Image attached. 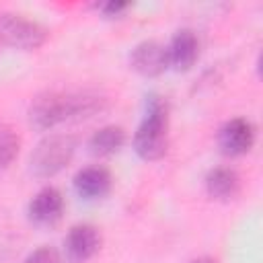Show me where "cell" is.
Instances as JSON below:
<instances>
[{
	"instance_id": "6da1fadb",
	"label": "cell",
	"mask_w": 263,
	"mask_h": 263,
	"mask_svg": "<svg viewBox=\"0 0 263 263\" xmlns=\"http://www.w3.org/2000/svg\"><path fill=\"white\" fill-rule=\"evenodd\" d=\"M109 99L99 90H47L33 99L29 121L37 129H53L62 123L90 119L105 111Z\"/></svg>"
},
{
	"instance_id": "7a4b0ae2",
	"label": "cell",
	"mask_w": 263,
	"mask_h": 263,
	"mask_svg": "<svg viewBox=\"0 0 263 263\" xmlns=\"http://www.w3.org/2000/svg\"><path fill=\"white\" fill-rule=\"evenodd\" d=\"M134 150L142 160H160L168 150V107L158 95H148L146 113L134 134Z\"/></svg>"
},
{
	"instance_id": "3957f363",
	"label": "cell",
	"mask_w": 263,
	"mask_h": 263,
	"mask_svg": "<svg viewBox=\"0 0 263 263\" xmlns=\"http://www.w3.org/2000/svg\"><path fill=\"white\" fill-rule=\"evenodd\" d=\"M76 152V138L70 134H49L33 148L29 156V168L37 179L55 177L68 166Z\"/></svg>"
},
{
	"instance_id": "277c9868",
	"label": "cell",
	"mask_w": 263,
	"mask_h": 263,
	"mask_svg": "<svg viewBox=\"0 0 263 263\" xmlns=\"http://www.w3.org/2000/svg\"><path fill=\"white\" fill-rule=\"evenodd\" d=\"M47 29L14 12H0V45L31 51L45 43Z\"/></svg>"
},
{
	"instance_id": "5b68a950",
	"label": "cell",
	"mask_w": 263,
	"mask_h": 263,
	"mask_svg": "<svg viewBox=\"0 0 263 263\" xmlns=\"http://www.w3.org/2000/svg\"><path fill=\"white\" fill-rule=\"evenodd\" d=\"M29 222L39 228L55 226L64 216V197L55 187H43L27 205Z\"/></svg>"
},
{
	"instance_id": "8992f818",
	"label": "cell",
	"mask_w": 263,
	"mask_h": 263,
	"mask_svg": "<svg viewBox=\"0 0 263 263\" xmlns=\"http://www.w3.org/2000/svg\"><path fill=\"white\" fill-rule=\"evenodd\" d=\"M255 144V125L245 117L228 119L218 132V146L226 156H242Z\"/></svg>"
},
{
	"instance_id": "52a82bcc",
	"label": "cell",
	"mask_w": 263,
	"mask_h": 263,
	"mask_svg": "<svg viewBox=\"0 0 263 263\" xmlns=\"http://www.w3.org/2000/svg\"><path fill=\"white\" fill-rule=\"evenodd\" d=\"M66 257L70 263H84L101 249V232L92 224H74L64 238Z\"/></svg>"
},
{
	"instance_id": "ba28073f",
	"label": "cell",
	"mask_w": 263,
	"mask_h": 263,
	"mask_svg": "<svg viewBox=\"0 0 263 263\" xmlns=\"http://www.w3.org/2000/svg\"><path fill=\"white\" fill-rule=\"evenodd\" d=\"M129 66L146 76V78H154L160 76L166 68H168V55H166V47L154 39H146L142 43H138L132 53H129Z\"/></svg>"
},
{
	"instance_id": "9c48e42d",
	"label": "cell",
	"mask_w": 263,
	"mask_h": 263,
	"mask_svg": "<svg viewBox=\"0 0 263 263\" xmlns=\"http://www.w3.org/2000/svg\"><path fill=\"white\" fill-rule=\"evenodd\" d=\"M168 66H173L177 72H187L193 68V64L199 58V39L191 29H179L166 47Z\"/></svg>"
},
{
	"instance_id": "30bf717a",
	"label": "cell",
	"mask_w": 263,
	"mask_h": 263,
	"mask_svg": "<svg viewBox=\"0 0 263 263\" xmlns=\"http://www.w3.org/2000/svg\"><path fill=\"white\" fill-rule=\"evenodd\" d=\"M111 185H113L111 173L101 164L84 166L74 175V191L78 193V197L86 201L105 197L111 191Z\"/></svg>"
},
{
	"instance_id": "8fae6325",
	"label": "cell",
	"mask_w": 263,
	"mask_h": 263,
	"mask_svg": "<svg viewBox=\"0 0 263 263\" xmlns=\"http://www.w3.org/2000/svg\"><path fill=\"white\" fill-rule=\"evenodd\" d=\"M205 191L212 199L230 201L240 191V177L230 166H216L205 175Z\"/></svg>"
},
{
	"instance_id": "7c38bea8",
	"label": "cell",
	"mask_w": 263,
	"mask_h": 263,
	"mask_svg": "<svg viewBox=\"0 0 263 263\" xmlns=\"http://www.w3.org/2000/svg\"><path fill=\"white\" fill-rule=\"evenodd\" d=\"M123 144H125V129L119 125H105L97 129L88 140V148L95 156H111L119 152Z\"/></svg>"
},
{
	"instance_id": "4fadbf2b",
	"label": "cell",
	"mask_w": 263,
	"mask_h": 263,
	"mask_svg": "<svg viewBox=\"0 0 263 263\" xmlns=\"http://www.w3.org/2000/svg\"><path fill=\"white\" fill-rule=\"evenodd\" d=\"M18 148H21L18 134L10 125L0 123V171L12 164V160L18 154Z\"/></svg>"
},
{
	"instance_id": "5bb4252c",
	"label": "cell",
	"mask_w": 263,
	"mask_h": 263,
	"mask_svg": "<svg viewBox=\"0 0 263 263\" xmlns=\"http://www.w3.org/2000/svg\"><path fill=\"white\" fill-rule=\"evenodd\" d=\"M23 263H62V255L58 253V249L43 245V247L31 251Z\"/></svg>"
},
{
	"instance_id": "9a60e30c",
	"label": "cell",
	"mask_w": 263,
	"mask_h": 263,
	"mask_svg": "<svg viewBox=\"0 0 263 263\" xmlns=\"http://www.w3.org/2000/svg\"><path fill=\"white\" fill-rule=\"evenodd\" d=\"M97 8L101 10V14L105 18H115V16L123 14L129 8V4H125V2H103V4H97Z\"/></svg>"
},
{
	"instance_id": "2e32d148",
	"label": "cell",
	"mask_w": 263,
	"mask_h": 263,
	"mask_svg": "<svg viewBox=\"0 0 263 263\" xmlns=\"http://www.w3.org/2000/svg\"><path fill=\"white\" fill-rule=\"evenodd\" d=\"M189 263H218L214 257H197V259H193V261H189Z\"/></svg>"
}]
</instances>
